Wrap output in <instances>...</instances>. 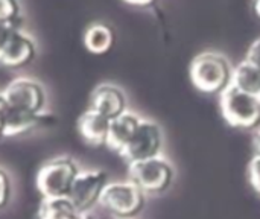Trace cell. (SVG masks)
I'll use <instances>...</instances> for the list:
<instances>
[{"mask_svg":"<svg viewBox=\"0 0 260 219\" xmlns=\"http://www.w3.org/2000/svg\"><path fill=\"white\" fill-rule=\"evenodd\" d=\"M78 171L79 169L72 159L55 157L37 171L35 187L43 198L67 197Z\"/></svg>","mask_w":260,"mask_h":219,"instance_id":"cell-1","label":"cell"},{"mask_svg":"<svg viewBox=\"0 0 260 219\" xmlns=\"http://www.w3.org/2000/svg\"><path fill=\"white\" fill-rule=\"evenodd\" d=\"M221 110L229 125L235 128L250 130L260 123V101L238 90L233 85H227L221 96Z\"/></svg>","mask_w":260,"mask_h":219,"instance_id":"cell-2","label":"cell"},{"mask_svg":"<svg viewBox=\"0 0 260 219\" xmlns=\"http://www.w3.org/2000/svg\"><path fill=\"white\" fill-rule=\"evenodd\" d=\"M190 79L204 93L224 91L230 79V67L221 55L201 53L190 64Z\"/></svg>","mask_w":260,"mask_h":219,"instance_id":"cell-3","label":"cell"},{"mask_svg":"<svg viewBox=\"0 0 260 219\" xmlns=\"http://www.w3.org/2000/svg\"><path fill=\"white\" fill-rule=\"evenodd\" d=\"M143 192L133 181L108 183L101 194L99 204L117 218H131L143 207Z\"/></svg>","mask_w":260,"mask_h":219,"instance_id":"cell-4","label":"cell"},{"mask_svg":"<svg viewBox=\"0 0 260 219\" xmlns=\"http://www.w3.org/2000/svg\"><path fill=\"white\" fill-rule=\"evenodd\" d=\"M107 181V174L99 169H79L70 191L67 194L69 201L79 213H87L94 204H99V198Z\"/></svg>","mask_w":260,"mask_h":219,"instance_id":"cell-5","label":"cell"},{"mask_svg":"<svg viewBox=\"0 0 260 219\" xmlns=\"http://www.w3.org/2000/svg\"><path fill=\"white\" fill-rule=\"evenodd\" d=\"M0 101L6 108L43 111L46 95L40 82L30 78H15L2 91Z\"/></svg>","mask_w":260,"mask_h":219,"instance_id":"cell-6","label":"cell"},{"mask_svg":"<svg viewBox=\"0 0 260 219\" xmlns=\"http://www.w3.org/2000/svg\"><path fill=\"white\" fill-rule=\"evenodd\" d=\"M171 180V166L165 160H160L157 157L129 165V181L139 186L142 192H161L169 186Z\"/></svg>","mask_w":260,"mask_h":219,"instance_id":"cell-7","label":"cell"},{"mask_svg":"<svg viewBox=\"0 0 260 219\" xmlns=\"http://www.w3.org/2000/svg\"><path fill=\"white\" fill-rule=\"evenodd\" d=\"M161 145V134L158 127L149 120H140L139 128L129 143L119 152V155L131 163L143 162L157 157Z\"/></svg>","mask_w":260,"mask_h":219,"instance_id":"cell-8","label":"cell"},{"mask_svg":"<svg viewBox=\"0 0 260 219\" xmlns=\"http://www.w3.org/2000/svg\"><path fill=\"white\" fill-rule=\"evenodd\" d=\"M34 56L35 43L20 29H15L0 49V66L6 69H21L27 66Z\"/></svg>","mask_w":260,"mask_h":219,"instance_id":"cell-9","label":"cell"},{"mask_svg":"<svg viewBox=\"0 0 260 219\" xmlns=\"http://www.w3.org/2000/svg\"><path fill=\"white\" fill-rule=\"evenodd\" d=\"M50 114L46 111H26V110H14L5 107L3 116V137H18L23 134H29L41 125H47Z\"/></svg>","mask_w":260,"mask_h":219,"instance_id":"cell-10","label":"cell"},{"mask_svg":"<svg viewBox=\"0 0 260 219\" xmlns=\"http://www.w3.org/2000/svg\"><path fill=\"white\" fill-rule=\"evenodd\" d=\"M88 110H93L98 114L111 120L126 111L125 110V96L117 87H114L111 84L98 85L90 95Z\"/></svg>","mask_w":260,"mask_h":219,"instance_id":"cell-11","label":"cell"},{"mask_svg":"<svg viewBox=\"0 0 260 219\" xmlns=\"http://www.w3.org/2000/svg\"><path fill=\"white\" fill-rule=\"evenodd\" d=\"M78 134L81 140L91 146V148H101L107 145V137H108V128H110V120L101 114H98L93 110H85L79 117H78Z\"/></svg>","mask_w":260,"mask_h":219,"instance_id":"cell-12","label":"cell"},{"mask_svg":"<svg viewBox=\"0 0 260 219\" xmlns=\"http://www.w3.org/2000/svg\"><path fill=\"white\" fill-rule=\"evenodd\" d=\"M139 117L129 111L122 113L120 116L114 117L110 120V128H108V137H107V145L110 149L120 152L133 139L139 128Z\"/></svg>","mask_w":260,"mask_h":219,"instance_id":"cell-13","label":"cell"},{"mask_svg":"<svg viewBox=\"0 0 260 219\" xmlns=\"http://www.w3.org/2000/svg\"><path fill=\"white\" fill-rule=\"evenodd\" d=\"M114 43V34L104 23H91L84 30V46L88 52L102 55L107 53Z\"/></svg>","mask_w":260,"mask_h":219,"instance_id":"cell-14","label":"cell"},{"mask_svg":"<svg viewBox=\"0 0 260 219\" xmlns=\"http://www.w3.org/2000/svg\"><path fill=\"white\" fill-rule=\"evenodd\" d=\"M233 87H236L238 90L248 93L251 96H260V69L256 66L250 64L248 61H242L235 73H233Z\"/></svg>","mask_w":260,"mask_h":219,"instance_id":"cell-15","label":"cell"},{"mask_svg":"<svg viewBox=\"0 0 260 219\" xmlns=\"http://www.w3.org/2000/svg\"><path fill=\"white\" fill-rule=\"evenodd\" d=\"M79 212L73 207L67 197L43 198L37 212V219H69Z\"/></svg>","mask_w":260,"mask_h":219,"instance_id":"cell-16","label":"cell"},{"mask_svg":"<svg viewBox=\"0 0 260 219\" xmlns=\"http://www.w3.org/2000/svg\"><path fill=\"white\" fill-rule=\"evenodd\" d=\"M0 23L8 24L14 29H21V12L18 3L14 0H0Z\"/></svg>","mask_w":260,"mask_h":219,"instance_id":"cell-17","label":"cell"},{"mask_svg":"<svg viewBox=\"0 0 260 219\" xmlns=\"http://www.w3.org/2000/svg\"><path fill=\"white\" fill-rule=\"evenodd\" d=\"M248 180L253 189L260 195V157L254 155L248 165Z\"/></svg>","mask_w":260,"mask_h":219,"instance_id":"cell-18","label":"cell"},{"mask_svg":"<svg viewBox=\"0 0 260 219\" xmlns=\"http://www.w3.org/2000/svg\"><path fill=\"white\" fill-rule=\"evenodd\" d=\"M11 198V180L8 172L0 168V209L8 204Z\"/></svg>","mask_w":260,"mask_h":219,"instance_id":"cell-19","label":"cell"},{"mask_svg":"<svg viewBox=\"0 0 260 219\" xmlns=\"http://www.w3.org/2000/svg\"><path fill=\"white\" fill-rule=\"evenodd\" d=\"M245 61H248L250 64H253V66H256L257 69H260V38L259 40H256L251 46H250V49H248V52H247V59Z\"/></svg>","mask_w":260,"mask_h":219,"instance_id":"cell-20","label":"cell"},{"mask_svg":"<svg viewBox=\"0 0 260 219\" xmlns=\"http://www.w3.org/2000/svg\"><path fill=\"white\" fill-rule=\"evenodd\" d=\"M12 30H15V29L11 27V26H8V24L0 23V49L3 47V44L6 43V40H8V37L11 35ZM20 30H21V29H20Z\"/></svg>","mask_w":260,"mask_h":219,"instance_id":"cell-21","label":"cell"},{"mask_svg":"<svg viewBox=\"0 0 260 219\" xmlns=\"http://www.w3.org/2000/svg\"><path fill=\"white\" fill-rule=\"evenodd\" d=\"M3 116H5V105L0 101V139L3 137Z\"/></svg>","mask_w":260,"mask_h":219,"instance_id":"cell-22","label":"cell"},{"mask_svg":"<svg viewBox=\"0 0 260 219\" xmlns=\"http://www.w3.org/2000/svg\"><path fill=\"white\" fill-rule=\"evenodd\" d=\"M253 145H254V151H256V155H259L260 157V131L254 136V139H253Z\"/></svg>","mask_w":260,"mask_h":219,"instance_id":"cell-23","label":"cell"},{"mask_svg":"<svg viewBox=\"0 0 260 219\" xmlns=\"http://www.w3.org/2000/svg\"><path fill=\"white\" fill-rule=\"evenodd\" d=\"M69 219H90L85 213H78V215H75V216H72V218Z\"/></svg>","mask_w":260,"mask_h":219,"instance_id":"cell-24","label":"cell"},{"mask_svg":"<svg viewBox=\"0 0 260 219\" xmlns=\"http://www.w3.org/2000/svg\"><path fill=\"white\" fill-rule=\"evenodd\" d=\"M254 9H256V14L260 17V2H256V3H254Z\"/></svg>","mask_w":260,"mask_h":219,"instance_id":"cell-25","label":"cell"}]
</instances>
